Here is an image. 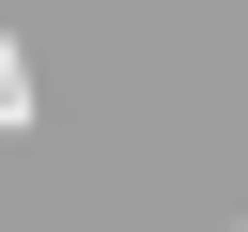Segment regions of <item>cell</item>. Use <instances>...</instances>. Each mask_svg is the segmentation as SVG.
<instances>
[{
  "label": "cell",
  "instance_id": "6da1fadb",
  "mask_svg": "<svg viewBox=\"0 0 248 232\" xmlns=\"http://www.w3.org/2000/svg\"><path fill=\"white\" fill-rule=\"evenodd\" d=\"M16 124H31V46L0 31V139H16Z\"/></svg>",
  "mask_w": 248,
  "mask_h": 232
}]
</instances>
